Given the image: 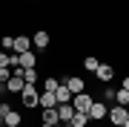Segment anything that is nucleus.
<instances>
[{"mask_svg": "<svg viewBox=\"0 0 129 127\" xmlns=\"http://www.w3.org/2000/svg\"><path fill=\"white\" fill-rule=\"evenodd\" d=\"M20 101H23L26 110H37V107H40V93H37V84H26L23 93H20Z\"/></svg>", "mask_w": 129, "mask_h": 127, "instance_id": "1", "label": "nucleus"}, {"mask_svg": "<svg viewBox=\"0 0 129 127\" xmlns=\"http://www.w3.org/2000/svg\"><path fill=\"white\" fill-rule=\"evenodd\" d=\"M126 118H129V107H120V104H112L109 113H106V121H109L112 127H120Z\"/></svg>", "mask_w": 129, "mask_h": 127, "instance_id": "2", "label": "nucleus"}, {"mask_svg": "<svg viewBox=\"0 0 129 127\" xmlns=\"http://www.w3.org/2000/svg\"><path fill=\"white\" fill-rule=\"evenodd\" d=\"M106 113H109V104H106L103 98H95L86 116H89V121H106Z\"/></svg>", "mask_w": 129, "mask_h": 127, "instance_id": "3", "label": "nucleus"}, {"mask_svg": "<svg viewBox=\"0 0 129 127\" xmlns=\"http://www.w3.org/2000/svg\"><path fill=\"white\" fill-rule=\"evenodd\" d=\"M49 43H52V35L46 32V29H37V32L32 35V49L46 52V49H49Z\"/></svg>", "mask_w": 129, "mask_h": 127, "instance_id": "4", "label": "nucleus"}, {"mask_svg": "<svg viewBox=\"0 0 129 127\" xmlns=\"http://www.w3.org/2000/svg\"><path fill=\"white\" fill-rule=\"evenodd\" d=\"M92 93H78V95H72V107L75 110H80V113H89V107H92Z\"/></svg>", "mask_w": 129, "mask_h": 127, "instance_id": "5", "label": "nucleus"}, {"mask_svg": "<svg viewBox=\"0 0 129 127\" xmlns=\"http://www.w3.org/2000/svg\"><path fill=\"white\" fill-rule=\"evenodd\" d=\"M95 78L101 81V84H109V81L115 78V64H103L101 61V66L95 69Z\"/></svg>", "mask_w": 129, "mask_h": 127, "instance_id": "6", "label": "nucleus"}, {"mask_svg": "<svg viewBox=\"0 0 129 127\" xmlns=\"http://www.w3.org/2000/svg\"><path fill=\"white\" fill-rule=\"evenodd\" d=\"M63 84L69 87V93H72V95H78V93H86V81H83L80 75H66V78H63Z\"/></svg>", "mask_w": 129, "mask_h": 127, "instance_id": "7", "label": "nucleus"}, {"mask_svg": "<svg viewBox=\"0 0 129 127\" xmlns=\"http://www.w3.org/2000/svg\"><path fill=\"white\" fill-rule=\"evenodd\" d=\"M3 124H6V127H20V124H23V116L12 107L9 113H3Z\"/></svg>", "mask_w": 129, "mask_h": 127, "instance_id": "8", "label": "nucleus"}, {"mask_svg": "<svg viewBox=\"0 0 129 127\" xmlns=\"http://www.w3.org/2000/svg\"><path fill=\"white\" fill-rule=\"evenodd\" d=\"M55 107H57L55 93H46V89H40V110H55Z\"/></svg>", "mask_w": 129, "mask_h": 127, "instance_id": "9", "label": "nucleus"}, {"mask_svg": "<svg viewBox=\"0 0 129 127\" xmlns=\"http://www.w3.org/2000/svg\"><path fill=\"white\" fill-rule=\"evenodd\" d=\"M29 49H32V38H29V35H17V38H14V52L23 55V52H29Z\"/></svg>", "mask_w": 129, "mask_h": 127, "instance_id": "10", "label": "nucleus"}, {"mask_svg": "<svg viewBox=\"0 0 129 127\" xmlns=\"http://www.w3.org/2000/svg\"><path fill=\"white\" fill-rule=\"evenodd\" d=\"M55 98H57V104H72V93H69V87L60 81V87L55 89Z\"/></svg>", "mask_w": 129, "mask_h": 127, "instance_id": "11", "label": "nucleus"}, {"mask_svg": "<svg viewBox=\"0 0 129 127\" xmlns=\"http://www.w3.org/2000/svg\"><path fill=\"white\" fill-rule=\"evenodd\" d=\"M20 66H23V69H32V66H37V52H35V49L23 52V55H20Z\"/></svg>", "mask_w": 129, "mask_h": 127, "instance_id": "12", "label": "nucleus"}, {"mask_svg": "<svg viewBox=\"0 0 129 127\" xmlns=\"http://www.w3.org/2000/svg\"><path fill=\"white\" fill-rule=\"evenodd\" d=\"M72 116H75V107H72V104H57V118H60L63 124H69Z\"/></svg>", "mask_w": 129, "mask_h": 127, "instance_id": "13", "label": "nucleus"}, {"mask_svg": "<svg viewBox=\"0 0 129 127\" xmlns=\"http://www.w3.org/2000/svg\"><path fill=\"white\" fill-rule=\"evenodd\" d=\"M69 127H89V116L80 113V110H75V116L69 118Z\"/></svg>", "mask_w": 129, "mask_h": 127, "instance_id": "14", "label": "nucleus"}, {"mask_svg": "<svg viewBox=\"0 0 129 127\" xmlns=\"http://www.w3.org/2000/svg\"><path fill=\"white\" fill-rule=\"evenodd\" d=\"M40 121H46V124H60V118H57V107L55 110H40Z\"/></svg>", "mask_w": 129, "mask_h": 127, "instance_id": "15", "label": "nucleus"}, {"mask_svg": "<svg viewBox=\"0 0 129 127\" xmlns=\"http://www.w3.org/2000/svg\"><path fill=\"white\" fill-rule=\"evenodd\" d=\"M83 69H86V72H92V75H95V69H98V66H101V61H98V58L95 55H86V58H83Z\"/></svg>", "mask_w": 129, "mask_h": 127, "instance_id": "16", "label": "nucleus"}, {"mask_svg": "<svg viewBox=\"0 0 129 127\" xmlns=\"http://www.w3.org/2000/svg\"><path fill=\"white\" fill-rule=\"evenodd\" d=\"M40 81H43V89H46V93H55V89L60 87V78H55V75H46Z\"/></svg>", "mask_w": 129, "mask_h": 127, "instance_id": "17", "label": "nucleus"}, {"mask_svg": "<svg viewBox=\"0 0 129 127\" xmlns=\"http://www.w3.org/2000/svg\"><path fill=\"white\" fill-rule=\"evenodd\" d=\"M0 52H14V35H3L0 38Z\"/></svg>", "mask_w": 129, "mask_h": 127, "instance_id": "18", "label": "nucleus"}, {"mask_svg": "<svg viewBox=\"0 0 129 127\" xmlns=\"http://www.w3.org/2000/svg\"><path fill=\"white\" fill-rule=\"evenodd\" d=\"M23 81H26V84H37V81H40V72H37V66H32V69H23Z\"/></svg>", "mask_w": 129, "mask_h": 127, "instance_id": "19", "label": "nucleus"}, {"mask_svg": "<svg viewBox=\"0 0 129 127\" xmlns=\"http://www.w3.org/2000/svg\"><path fill=\"white\" fill-rule=\"evenodd\" d=\"M115 104H120V107H129V89H115Z\"/></svg>", "mask_w": 129, "mask_h": 127, "instance_id": "20", "label": "nucleus"}, {"mask_svg": "<svg viewBox=\"0 0 129 127\" xmlns=\"http://www.w3.org/2000/svg\"><path fill=\"white\" fill-rule=\"evenodd\" d=\"M115 89H118V87H106V84H103V101H106V104L115 101Z\"/></svg>", "mask_w": 129, "mask_h": 127, "instance_id": "21", "label": "nucleus"}, {"mask_svg": "<svg viewBox=\"0 0 129 127\" xmlns=\"http://www.w3.org/2000/svg\"><path fill=\"white\" fill-rule=\"evenodd\" d=\"M9 78H12V66H0V84H6Z\"/></svg>", "mask_w": 129, "mask_h": 127, "instance_id": "22", "label": "nucleus"}, {"mask_svg": "<svg viewBox=\"0 0 129 127\" xmlns=\"http://www.w3.org/2000/svg\"><path fill=\"white\" fill-rule=\"evenodd\" d=\"M9 66H20V52H9Z\"/></svg>", "mask_w": 129, "mask_h": 127, "instance_id": "23", "label": "nucleus"}, {"mask_svg": "<svg viewBox=\"0 0 129 127\" xmlns=\"http://www.w3.org/2000/svg\"><path fill=\"white\" fill-rule=\"evenodd\" d=\"M0 66H9V52H0Z\"/></svg>", "mask_w": 129, "mask_h": 127, "instance_id": "24", "label": "nucleus"}, {"mask_svg": "<svg viewBox=\"0 0 129 127\" xmlns=\"http://www.w3.org/2000/svg\"><path fill=\"white\" fill-rule=\"evenodd\" d=\"M120 89H129V75H123V81H120Z\"/></svg>", "mask_w": 129, "mask_h": 127, "instance_id": "25", "label": "nucleus"}, {"mask_svg": "<svg viewBox=\"0 0 129 127\" xmlns=\"http://www.w3.org/2000/svg\"><path fill=\"white\" fill-rule=\"evenodd\" d=\"M40 127H52V124H46V121H40Z\"/></svg>", "mask_w": 129, "mask_h": 127, "instance_id": "26", "label": "nucleus"}, {"mask_svg": "<svg viewBox=\"0 0 129 127\" xmlns=\"http://www.w3.org/2000/svg\"><path fill=\"white\" fill-rule=\"evenodd\" d=\"M120 127H129V118H126V121H123V124H120Z\"/></svg>", "mask_w": 129, "mask_h": 127, "instance_id": "27", "label": "nucleus"}, {"mask_svg": "<svg viewBox=\"0 0 129 127\" xmlns=\"http://www.w3.org/2000/svg\"><path fill=\"white\" fill-rule=\"evenodd\" d=\"M0 124H3V116H0Z\"/></svg>", "mask_w": 129, "mask_h": 127, "instance_id": "28", "label": "nucleus"}, {"mask_svg": "<svg viewBox=\"0 0 129 127\" xmlns=\"http://www.w3.org/2000/svg\"><path fill=\"white\" fill-rule=\"evenodd\" d=\"M0 127H6V124H0Z\"/></svg>", "mask_w": 129, "mask_h": 127, "instance_id": "29", "label": "nucleus"}]
</instances>
